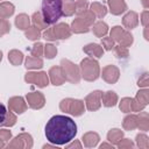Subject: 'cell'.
<instances>
[{"label":"cell","mask_w":149,"mask_h":149,"mask_svg":"<svg viewBox=\"0 0 149 149\" xmlns=\"http://www.w3.org/2000/svg\"><path fill=\"white\" fill-rule=\"evenodd\" d=\"M47 140L56 146H63L72 141L77 135L76 122L65 115H54L45 125Z\"/></svg>","instance_id":"cell-1"},{"label":"cell","mask_w":149,"mask_h":149,"mask_svg":"<svg viewBox=\"0 0 149 149\" xmlns=\"http://www.w3.org/2000/svg\"><path fill=\"white\" fill-rule=\"evenodd\" d=\"M63 0H42V16L48 24L56 23L63 15Z\"/></svg>","instance_id":"cell-2"},{"label":"cell","mask_w":149,"mask_h":149,"mask_svg":"<svg viewBox=\"0 0 149 149\" xmlns=\"http://www.w3.org/2000/svg\"><path fill=\"white\" fill-rule=\"evenodd\" d=\"M79 69H80L81 78H84V80L86 81H94L100 76L99 63L93 57L84 58L79 64Z\"/></svg>","instance_id":"cell-3"},{"label":"cell","mask_w":149,"mask_h":149,"mask_svg":"<svg viewBox=\"0 0 149 149\" xmlns=\"http://www.w3.org/2000/svg\"><path fill=\"white\" fill-rule=\"evenodd\" d=\"M95 20V15L87 9L85 13L78 15L71 23V31L74 34H83V33H87L90 30V28L92 27V24L94 23Z\"/></svg>","instance_id":"cell-4"},{"label":"cell","mask_w":149,"mask_h":149,"mask_svg":"<svg viewBox=\"0 0 149 149\" xmlns=\"http://www.w3.org/2000/svg\"><path fill=\"white\" fill-rule=\"evenodd\" d=\"M72 31L69 24H66L65 22H61L57 23L56 26L52 27H48L47 29H44L43 33V38H45L47 41H58V40H66L71 36Z\"/></svg>","instance_id":"cell-5"},{"label":"cell","mask_w":149,"mask_h":149,"mask_svg":"<svg viewBox=\"0 0 149 149\" xmlns=\"http://www.w3.org/2000/svg\"><path fill=\"white\" fill-rule=\"evenodd\" d=\"M59 108L64 113H68L74 116H80L85 112V104L83 100H79V99L66 98L59 102Z\"/></svg>","instance_id":"cell-6"},{"label":"cell","mask_w":149,"mask_h":149,"mask_svg":"<svg viewBox=\"0 0 149 149\" xmlns=\"http://www.w3.org/2000/svg\"><path fill=\"white\" fill-rule=\"evenodd\" d=\"M61 68L64 72L65 80H68L71 84H78L80 81L81 74H80V69L78 65H76L69 59L63 58L61 61Z\"/></svg>","instance_id":"cell-7"},{"label":"cell","mask_w":149,"mask_h":149,"mask_svg":"<svg viewBox=\"0 0 149 149\" xmlns=\"http://www.w3.org/2000/svg\"><path fill=\"white\" fill-rule=\"evenodd\" d=\"M111 37H112L113 41L118 42L119 45H122V47H126V48L130 47L134 42L133 35L128 30L121 28L120 26H114L111 29Z\"/></svg>","instance_id":"cell-8"},{"label":"cell","mask_w":149,"mask_h":149,"mask_svg":"<svg viewBox=\"0 0 149 149\" xmlns=\"http://www.w3.org/2000/svg\"><path fill=\"white\" fill-rule=\"evenodd\" d=\"M33 137L30 134L28 133H22V134H19L17 136H15L9 143H8V148L13 149V148H16V149H30L33 148Z\"/></svg>","instance_id":"cell-9"},{"label":"cell","mask_w":149,"mask_h":149,"mask_svg":"<svg viewBox=\"0 0 149 149\" xmlns=\"http://www.w3.org/2000/svg\"><path fill=\"white\" fill-rule=\"evenodd\" d=\"M24 80L29 84L37 85L38 87H45L49 85V77L47 72L40 71V72H27L24 74Z\"/></svg>","instance_id":"cell-10"},{"label":"cell","mask_w":149,"mask_h":149,"mask_svg":"<svg viewBox=\"0 0 149 149\" xmlns=\"http://www.w3.org/2000/svg\"><path fill=\"white\" fill-rule=\"evenodd\" d=\"M101 94H102V92L97 90V91H93V92H91L90 94L86 95L85 106L88 111L94 112V111H98L100 108V106H101Z\"/></svg>","instance_id":"cell-11"},{"label":"cell","mask_w":149,"mask_h":149,"mask_svg":"<svg viewBox=\"0 0 149 149\" xmlns=\"http://www.w3.org/2000/svg\"><path fill=\"white\" fill-rule=\"evenodd\" d=\"M102 79L108 84H115L120 77V70L115 65H106L101 72Z\"/></svg>","instance_id":"cell-12"},{"label":"cell","mask_w":149,"mask_h":149,"mask_svg":"<svg viewBox=\"0 0 149 149\" xmlns=\"http://www.w3.org/2000/svg\"><path fill=\"white\" fill-rule=\"evenodd\" d=\"M28 106L33 109H40L45 105V98L41 92H29L26 95Z\"/></svg>","instance_id":"cell-13"},{"label":"cell","mask_w":149,"mask_h":149,"mask_svg":"<svg viewBox=\"0 0 149 149\" xmlns=\"http://www.w3.org/2000/svg\"><path fill=\"white\" fill-rule=\"evenodd\" d=\"M48 77H49V80L51 81V84L55 86H59V85L64 84V81H65V76H64V72H63L61 65L59 66L55 65V66L50 68V70L48 72Z\"/></svg>","instance_id":"cell-14"},{"label":"cell","mask_w":149,"mask_h":149,"mask_svg":"<svg viewBox=\"0 0 149 149\" xmlns=\"http://www.w3.org/2000/svg\"><path fill=\"white\" fill-rule=\"evenodd\" d=\"M8 107L16 114H22L27 109V104L22 97H12L8 100Z\"/></svg>","instance_id":"cell-15"},{"label":"cell","mask_w":149,"mask_h":149,"mask_svg":"<svg viewBox=\"0 0 149 149\" xmlns=\"http://www.w3.org/2000/svg\"><path fill=\"white\" fill-rule=\"evenodd\" d=\"M109 12L113 15H121L127 10V5L125 0H107Z\"/></svg>","instance_id":"cell-16"},{"label":"cell","mask_w":149,"mask_h":149,"mask_svg":"<svg viewBox=\"0 0 149 149\" xmlns=\"http://www.w3.org/2000/svg\"><path fill=\"white\" fill-rule=\"evenodd\" d=\"M122 24L127 29H134L139 24V15L136 12H128L123 17H122Z\"/></svg>","instance_id":"cell-17"},{"label":"cell","mask_w":149,"mask_h":149,"mask_svg":"<svg viewBox=\"0 0 149 149\" xmlns=\"http://www.w3.org/2000/svg\"><path fill=\"white\" fill-rule=\"evenodd\" d=\"M84 52L90 56V57H95V58H100L102 57L104 55V48L100 47L99 44L97 43H90V44H86L84 48H83Z\"/></svg>","instance_id":"cell-18"},{"label":"cell","mask_w":149,"mask_h":149,"mask_svg":"<svg viewBox=\"0 0 149 149\" xmlns=\"http://www.w3.org/2000/svg\"><path fill=\"white\" fill-rule=\"evenodd\" d=\"M99 140H100V136L95 132H87L81 137V141H83V143H84V146L86 148H93V147H95L98 144Z\"/></svg>","instance_id":"cell-19"},{"label":"cell","mask_w":149,"mask_h":149,"mask_svg":"<svg viewBox=\"0 0 149 149\" xmlns=\"http://www.w3.org/2000/svg\"><path fill=\"white\" fill-rule=\"evenodd\" d=\"M101 102L105 107H113L118 102V94L113 91H107L101 94Z\"/></svg>","instance_id":"cell-20"},{"label":"cell","mask_w":149,"mask_h":149,"mask_svg":"<svg viewBox=\"0 0 149 149\" xmlns=\"http://www.w3.org/2000/svg\"><path fill=\"white\" fill-rule=\"evenodd\" d=\"M15 7L12 2L3 1L0 3V19H8L14 14Z\"/></svg>","instance_id":"cell-21"},{"label":"cell","mask_w":149,"mask_h":149,"mask_svg":"<svg viewBox=\"0 0 149 149\" xmlns=\"http://www.w3.org/2000/svg\"><path fill=\"white\" fill-rule=\"evenodd\" d=\"M90 10L95 15V17L98 19H102L106 14H107V8L106 6H104L102 3L100 2H92L91 6H90Z\"/></svg>","instance_id":"cell-22"},{"label":"cell","mask_w":149,"mask_h":149,"mask_svg":"<svg viewBox=\"0 0 149 149\" xmlns=\"http://www.w3.org/2000/svg\"><path fill=\"white\" fill-rule=\"evenodd\" d=\"M92 26H93L92 31L97 37H104L108 33V26L102 21H98V22L93 23Z\"/></svg>","instance_id":"cell-23"},{"label":"cell","mask_w":149,"mask_h":149,"mask_svg":"<svg viewBox=\"0 0 149 149\" xmlns=\"http://www.w3.org/2000/svg\"><path fill=\"white\" fill-rule=\"evenodd\" d=\"M30 24V17L24 14V13H21L19 14L16 17H15V26L17 29L20 30H26Z\"/></svg>","instance_id":"cell-24"},{"label":"cell","mask_w":149,"mask_h":149,"mask_svg":"<svg viewBox=\"0 0 149 149\" xmlns=\"http://www.w3.org/2000/svg\"><path fill=\"white\" fill-rule=\"evenodd\" d=\"M122 127L125 130H134L137 128V115L129 114L127 115L122 121Z\"/></svg>","instance_id":"cell-25"},{"label":"cell","mask_w":149,"mask_h":149,"mask_svg":"<svg viewBox=\"0 0 149 149\" xmlns=\"http://www.w3.org/2000/svg\"><path fill=\"white\" fill-rule=\"evenodd\" d=\"M31 22H33V26L36 27L37 29L42 30V29H47L48 28V23L44 21L43 16H42V13L41 12H35L31 16Z\"/></svg>","instance_id":"cell-26"},{"label":"cell","mask_w":149,"mask_h":149,"mask_svg":"<svg viewBox=\"0 0 149 149\" xmlns=\"http://www.w3.org/2000/svg\"><path fill=\"white\" fill-rule=\"evenodd\" d=\"M8 61L10 62L12 65L17 66L21 65V63L23 62V54L16 49H13L8 52Z\"/></svg>","instance_id":"cell-27"},{"label":"cell","mask_w":149,"mask_h":149,"mask_svg":"<svg viewBox=\"0 0 149 149\" xmlns=\"http://www.w3.org/2000/svg\"><path fill=\"white\" fill-rule=\"evenodd\" d=\"M24 66L27 69H41L43 66V61L41 57L27 56V58L24 61Z\"/></svg>","instance_id":"cell-28"},{"label":"cell","mask_w":149,"mask_h":149,"mask_svg":"<svg viewBox=\"0 0 149 149\" xmlns=\"http://www.w3.org/2000/svg\"><path fill=\"white\" fill-rule=\"evenodd\" d=\"M137 128H140V130L147 132L149 129V115L147 112H140V114L137 115Z\"/></svg>","instance_id":"cell-29"},{"label":"cell","mask_w":149,"mask_h":149,"mask_svg":"<svg viewBox=\"0 0 149 149\" xmlns=\"http://www.w3.org/2000/svg\"><path fill=\"white\" fill-rule=\"evenodd\" d=\"M122 137H123V132H122L121 129H118V128L111 129V130L108 132V134H107V140H108L112 144H115V146L119 143V141H120Z\"/></svg>","instance_id":"cell-30"},{"label":"cell","mask_w":149,"mask_h":149,"mask_svg":"<svg viewBox=\"0 0 149 149\" xmlns=\"http://www.w3.org/2000/svg\"><path fill=\"white\" fill-rule=\"evenodd\" d=\"M74 0H63L62 3V13L65 16H71L74 14Z\"/></svg>","instance_id":"cell-31"},{"label":"cell","mask_w":149,"mask_h":149,"mask_svg":"<svg viewBox=\"0 0 149 149\" xmlns=\"http://www.w3.org/2000/svg\"><path fill=\"white\" fill-rule=\"evenodd\" d=\"M139 104H141L142 106H147L148 105V101H149V91L147 90V88H143V90H140L137 93H136V95H135V98H134Z\"/></svg>","instance_id":"cell-32"},{"label":"cell","mask_w":149,"mask_h":149,"mask_svg":"<svg viewBox=\"0 0 149 149\" xmlns=\"http://www.w3.org/2000/svg\"><path fill=\"white\" fill-rule=\"evenodd\" d=\"M24 35H26V37H27L28 40H30V41H37V40L41 37V30L37 29V28L34 27V26H31V27L29 26V27L26 29Z\"/></svg>","instance_id":"cell-33"},{"label":"cell","mask_w":149,"mask_h":149,"mask_svg":"<svg viewBox=\"0 0 149 149\" xmlns=\"http://www.w3.org/2000/svg\"><path fill=\"white\" fill-rule=\"evenodd\" d=\"M113 49H114L115 57L119 58V59H125V58H127V57L129 56L128 48H126V47H122V45H114Z\"/></svg>","instance_id":"cell-34"},{"label":"cell","mask_w":149,"mask_h":149,"mask_svg":"<svg viewBox=\"0 0 149 149\" xmlns=\"http://www.w3.org/2000/svg\"><path fill=\"white\" fill-rule=\"evenodd\" d=\"M88 9V1L87 0H77L74 3V13L80 15Z\"/></svg>","instance_id":"cell-35"},{"label":"cell","mask_w":149,"mask_h":149,"mask_svg":"<svg viewBox=\"0 0 149 149\" xmlns=\"http://www.w3.org/2000/svg\"><path fill=\"white\" fill-rule=\"evenodd\" d=\"M43 54L48 59H52L57 55V48L51 43H47L43 48Z\"/></svg>","instance_id":"cell-36"},{"label":"cell","mask_w":149,"mask_h":149,"mask_svg":"<svg viewBox=\"0 0 149 149\" xmlns=\"http://www.w3.org/2000/svg\"><path fill=\"white\" fill-rule=\"evenodd\" d=\"M136 146L142 149L149 148V139L146 134H137L136 135Z\"/></svg>","instance_id":"cell-37"},{"label":"cell","mask_w":149,"mask_h":149,"mask_svg":"<svg viewBox=\"0 0 149 149\" xmlns=\"http://www.w3.org/2000/svg\"><path fill=\"white\" fill-rule=\"evenodd\" d=\"M119 108L123 113L132 112V98H122L119 102Z\"/></svg>","instance_id":"cell-38"},{"label":"cell","mask_w":149,"mask_h":149,"mask_svg":"<svg viewBox=\"0 0 149 149\" xmlns=\"http://www.w3.org/2000/svg\"><path fill=\"white\" fill-rule=\"evenodd\" d=\"M7 116H8V111L6 108V106L0 102V127H6V122H7Z\"/></svg>","instance_id":"cell-39"},{"label":"cell","mask_w":149,"mask_h":149,"mask_svg":"<svg viewBox=\"0 0 149 149\" xmlns=\"http://www.w3.org/2000/svg\"><path fill=\"white\" fill-rule=\"evenodd\" d=\"M43 48H44V45L41 42L35 43L33 45V48H31V51H30L31 56H34V57H41L43 55Z\"/></svg>","instance_id":"cell-40"},{"label":"cell","mask_w":149,"mask_h":149,"mask_svg":"<svg viewBox=\"0 0 149 149\" xmlns=\"http://www.w3.org/2000/svg\"><path fill=\"white\" fill-rule=\"evenodd\" d=\"M10 30V23L6 19H0V36L6 35Z\"/></svg>","instance_id":"cell-41"},{"label":"cell","mask_w":149,"mask_h":149,"mask_svg":"<svg viewBox=\"0 0 149 149\" xmlns=\"http://www.w3.org/2000/svg\"><path fill=\"white\" fill-rule=\"evenodd\" d=\"M101 45H102V48L105 49V50H107V51H109V50H112L113 49V47H114V41L112 40V37L109 36V37H101Z\"/></svg>","instance_id":"cell-42"},{"label":"cell","mask_w":149,"mask_h":149,"mask_svg":"<svg viewBox=\"0 0 149 149\" xmlns=\"http://www.w3.org/2000/svg\"><path fill=\"white\" fill-rule=\"evenodd\" d=\"M116 146L120 149H129V148L134 147V142L132 140H129V139H121Z\"/></svg>","instance_id":"cell-43"},{"label":"cell","mask_w":149,"mask_h":149,"mask_svg":"<svg viewBox=\"0 0 149 149\" xmlns=\"http://www.w3.org/2000/svg\"><path fill=\"white\" fill-rule=\"evenodd\" d=\"M137 85H139L140 87H148L149 80H148V73H147V72H143V73L140 76V78H139V80H137Z\"/></svg>","instance_id":"cell-44"},{"label":"cell","mask_w":149,"mask_h":149,"mask_svg":"<svg viewBox=\"0 0 149 149\" xmlns=\"http://www.w3.org/2000/svg\"><path fill=\"white\" fill-rule=\"evenodd\" d=\"M16 123V116L13 113V111H8V116H7V122H6V127H12Z\"/></svg>","instance_id":"cell-45"},{"label":"cell","mask_w":149,"mask_h":149,"mask_svg":"<svg viewBox=\"0 0 149 149\" xmlns=\"http://www.w3.org/2000/svg\"><path fill=\"white\" fill-rule=\"evenodd\" d=\"M12 139V133L10 130H7V129H0V140L3 141L5 143L7 141H9Z\"/></svg>","instance_id":"cell-46"},{"label":"cell","mask_w":149,"mask_h":149,"mask_svg":"<svg viewBox=\"0 0 149 149\" xmlns=\"http://www.w3.org/2000/svg\"><path fill=\"white\" fill-rule=\"evenodd\" d=\"M143 108H144V106H142L135 99L132 98V112H141V111H143Z\"/></svg>","instance_id":"cell-47"},{"label":"cell","mask_w":149,"mask_h":149,"mask_svg":"<svg viewBox=\"0 0 149 149\" xmlns=\"http://www.w3.org/2000/svg\"><path fill=\"white\" fill-rule=\"evenodd\" d=\"M141 23L143 24V27H148V23H149V13H148L147 9L144 12H142V14H141Z\"/></svg>","instance_id":"cell-48"},{"label":"cell","mask_w":149,"mask_h":149,"mask_svg":"<svg viewBox=\"0 0 149 149\" xmlns=\"http://www.w3.org/2000/svg\"><path fill=\"white\" fill-rule=\"evenodd\" d=\"M72 148H78V149H80V148H81L80 142H79V141H74V142H71L70 144L66 146V149H72Z\"/></svg>","instance_id":"cell-49"},{"label":"cell","mask_w":149,"mask_h":149,"mask_svg":"<svg viewBox=\"0 0 149 149\" xmlns=\"http://www.w3.org/2000/svg\"><path fill=\"white\" fill-rule=\"evenodd\" d=\"M102 148H112L113 149V144L111 143V144H108V143H102V144H100V149H102Z\"/></svg>","instance_id":"cell-50"},{"label":"cell","mask_w":149,"mask_h":149,"mask_svg":"<svg viewBox=\"0 0 149 149\" xmlns=\"http://www.w3.org/2000/svg\"><path fill=\"white\" fill-rule=\"evenodd\" d=\"M142 5H143V7L147 9V8L149 7V0H142Z\"/></svg>","instance_id":"cell-51"},{"label":"cell","mask_w":149,"mask_h":149,"mask_svg":"<svg viewBox=\"0 0 149 149\" xmlns=\"http://www.w3.org/2000/svg\"><path fill=\"white\" fill-rule=\"evenodd\" d=\"M3 147H5V142L0 140V148H3Z\"/></svg>","instance_id":"cell-52"},{"label":"cell","mask_w":149,"mask_h":149,"mask_svg":"<svg viewBox=\"0 0 149 149\" xmlns=\"http://www.w3.org/2000/svg\"><path fill=\"white\" fill-rule=\"evenodd\" d=\"M1 59H2V51L0 50V62H1Z\"/></svg>","instance_id":"cell-53"}]
</instances>
